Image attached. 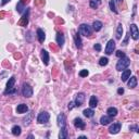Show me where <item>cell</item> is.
Segmentation results:
<instances>
[{"mask_svg": "<svg viewBox=\"0 0 139 139\" xmlns=\"http://www.w3.org/2000/svg\"><path fill=\"white\" fill-rule=\"evenodd\" d=\"M130 64V60L129 58L127 57H123V58H120V60L117 61V64H116V70L117 71H124L125 69H127Z\"/></svg>", "mask_w": 139, "mask_h": 139, "instance_id": "cell-1", "label": "cell"}, {"mask_svg": "<svg viewBox=\"0 0 139 139\" xmlns=\"http://www.w3.org/2000/svg\"><path fill=\"white\" fill-rule=\"evenodd\" d=\"M78 33H80L81 35H84V36H90L92 33V28L90 27L88 24H82V25L80 26V28H78Z\"/></svg>", "mask_w": 139, "mask_h": 139, "instance_id": "cell-2", "label": "cell"}, {"mask_svg": "<svg viewBox=\"0 0 139 139\" xmlns=\"http://www.w3.org/2000/svg\"><path fill=\"white\" fill-rule=\"evenodd\" d=\"M50 118V115H49V113L46 112V111H43V112H40L38 114V116H37V122L39 124H46L48 121H49Z\"/></svg>", "mask_w": 139, "mask_h": 139, "instance_id": "cell-3", "label": "cell"}, {"mask_svg": "<svg viewBox=\"0 0 139 139\" xmlns=\"http://www.w3.org/2000/svg\"><path fill=\"white\" fill-rule=\"evenodd\" d=\"M22 95L26 98H29V97L33 96V88L31 87L29 84H24L23 85V88H22Z\"/></svg>", "mask_w": 139, "mask_h": 139, "instance_id": "cell-4", "label": "cell"}, {"mask_svg": "<svg viewBox=\"0 0 139 139\" xmlns=\"http://www.w3.org/2000/svg\"><path fill=\"white\" fill-rule=\"evenodd\" d=\"M130 35H131V37L134 40H138L139 38V31H138V27L136 24H130Z\"/></svg>", "mask_w": 139, "mask_h": 139, "instance_id": "cell-5", "label": "cell"}, {"mask_svg": "<svg viewBox=\"0 0 139 139\" xmlns=\"http://www.w3.org/2000/svg\"><path fill=\"white\" fill-rule=\"evenodd\" d=\"M28 16H29V9H26V13L21 17V20L17 22V24H19L20 26H23V27L27 26V24H28Z\"/></svg>", "mask_w": 139, "mask_h": 139, "instance_id": "cell-6", "label": "cell"}, {"mask_svg": "<svg viewBox=\"0 0 139 139\" xmlns=\"http://www.w3.org/2000/svg\"><path fill=\"white\" fill-rule=\"evenodd\" d=\"M114 50H115V41H114L113 39H111V40H109L108 44H107L105 53L107 54H112Z\"/></svg>", "mask_w": 139, "mask_h": 139, "instance_id": "cell-7", "label": "cell"}, {"mask_svg": "<svg viewBox=\"0 0 139 139\" xmlns=\"http://www.w3.org/2000/svg\"><path fill=\"white\" fill-rule=\"evenodd\" d=\"M84 101H85V94L78 92L76 95V98H75V101H74L75 107H81L84 103Z\"/></svg>", "mask_w": 139, "mask_h": 139, "instance_id": "cell-8", "label": "cell"}, {"mask_svg": "<svg viewBox=\"0 0 139 139\" xmlns=\"http://www.w3.org/2000/svg\"><path fill=\"white\" fill-rule=\"evenodd\" d=\"M57 122H58V126L60 128H63L66 126V118H65V115L64 114H59L58 117H57Z\"/></svg>", "mask_w": 139, "mask_h": 139, "instance_id": "cell-9", "label": "cell"}, {"mask_svg": "<svg viewBox=\"0 0 139 139\" xmlns=\"http://www.w3.org/2000/svg\"><path fill=\"white\" fill-rule=\"evenodd\" d=\"M120 130H121V123H114L113 125L110 126V128H109L110 134H117Z\"/></svg>", "mask_w": 139, "mask_h": 139, "instance_id": "cell-10", "label": "cell"}, {"mask_svg": "<svg viewBox=\"0 0 139 139\" xmlns=\"http://www.w3.org/2000/svg\"><path fill=\"white\" fill-rule=\"evenodd\" d=\"M41 60H43L45 65L49 64V53L47 50H41Z\"/></svg>", "mask_w": 139, "mask_h": 139, "instance_id": "cell-11", "label": "cell"}, {"mask_svg": "<svg viewBox=\"0 0 139 139\" xmlns=\"http://www.w3.org/2000/svg\"><path fill=\"white\" fill-rule=\"evenodd\" d=\"M74 125H75L76 128H80V129H84V128H85V123H84L83 120L80 118V117H77V118L74 120Z\"/></svg>", "mask_w": 139, "mask_h": 139, "instance_id": "cell-12", "label": "cell"}, {"mask_svg": "<svg viewBox=\"0 0 139 139\" xmlns=\"http://www.w3.org/2000/svg\"><path fill=\"white\" fill-rule=\"evenodd\" d=\"M27 111H28V107H27L26 104H24V103L19 104V105H17V108H16V112H17V113H20V114H22V113H26Z\"/></svg>", "mask_w": 139, "mask_h": 139, "instance_id": "cell-13", "label": "cell"}, {"mask_svg": "<svg viewBox=\"0 0 139 139\" xmlns=\"http://www.w3.org/2000/svg\"><path fill=\"white\" fill-rule=\"evenodd\" d=\"M130 73H131V71L128 70V69H125L123 71V73H122V82H127V80L130 77Z\"/></svg>", "mask_w": 139, "mask_h": 139, "instance_id": "cell-14", "label": "cell"}, {"mask_svg": "<svg viewBox=\"0 0 139 139\" xmlns=\"http://www.w3.org/2000/svg\"><path fill=\"white\" fill-rule=\"evenodd\" d=\"M64 36H63V34H61V33H58L57 34V44H58V46L59 47H62L63 45H64Z\"/></svg>", "mask_w": 139, "mask_h": 139, "instance_id": "cell-15", "label": "cell"}, {"mask_svg": "<svg viewBox=\"0 0 139 139\" xmlns=\"http://www.w3.org/2000/svg\"><path fill=\"white\" fill-rule=\"evenodd\" d=\"M127 85L129 88H135L137 86V77L136 76H131L129 77V81L127 83Z\"/></svg>", "mask_w": 139, "mask_h": 139, "instance_id": "cell-16", "label": "cell"}, {"mask_svg": "<svg viewBox=\"0 0 139 139\" xmlns=\"http://www.w3.org/2000/svg\"><path fill=\"white\" fill-rule=\"evenodd\" d=\"M112 116H109V115H105V116H102L100 118V123L102 125H108V124H110L112 122Z\"/></svg>", "mask_w": 139, "mask_h": 139, "instance_id": "cell-17", "label": "cell"}, {"mask_svg": "<svg viewBox=\"0 0 139 139\" xmlns=\"http://www.w3.org/2000/svg\"><path fill=\"white\" fill-rule=\"evenodd\" d=\"M37 37H38L39 43H44V41H45L46 35H45L44 31H43V29H41V28H38V29H37Z\"/></svg>", "mask_w": 139, "mask_h": 139, "instance_id": "cell-18", "label": "cell"}, {"mask_svg": "<svg viewBox=\"0 0 139 139\" xmlns=\"http://www.w3.org/2000/svg\"><path fill=\"white\" fill-rule=\"evenodd\" d=\"M107 113H108V115L109 116H116L117 115V109L116 108H114V107H111V108H109L108 110H107Z\"/></svg>", "mask_w": 139, "mask_h": 139, "instance_id": "cell-19", "label": "cell"}, {"mask_svg": "<svg viewBox=\"0 0 139 139\" xmlns=\"http://www.w3.org/2000/svg\"><path fill=\"white\" fill-rule=\"evenodd\" d=\"M97 104H98V99H97L96 96H91L90 97V100H89V107L94 109L97 107Z\"/></svg>", "mask_w": 139, "mask_h": 139, "instance_id": "cell-20", "label": "cell"}, {"mask_svg": "<svg viewBox=\"0 0 139 139\" xmlns=\"http://www.w3.org/2000/svg\"><path fill=\"white\" fill-rule=\"evenodd\" d=\"M21 126H19V125H14L13 127H12V129H11V131H12V134H13L14 136H20L21 135Z\"/></svg>", "mask_w": 139, "mask_h": 139, "instance_id": "cell-21", "label": "cell"}, {"mask_svg": "<svg viewBox=\"0 0 139 139\" xmlns=\"http://www.w3.org/2000/svg\"><path fill=\"white\" fill-rule=\"evenodd\" d=\"M102 26H103V24H102V22H100V21H95L94 24H92V27H94V29L96 32L101 31Z\"/></svg>", "mask_w": 139, "mask_h": 139, "instance_id": "cell-22", "label": "cell"}, {"mask_svg": "<svg viewBox=\"0 0 139 139\" xmlns=\"http://www.w3.org/2000/svg\"><path fill=\"white\" fill-rule=\"evenodd\" d=\"M74 40H75V44H76V47L78 49L82 48V39H81V36H80V33H77L75 36H74Z\"/></svg>", "mask_w": 139, "mask_h": 139, "instance_id": "cell-23", "label": "cell"}, {"mask_svg": "<svg viewBox=\"0 0 139 139\" xmlns=\"http://www.w3.org/2000/svg\"><path fill=\"white\" fill-rule=\"evenodd\" d=\"M122 34H123V25H122V24H118V25H117V29H116V35H115L116 39H121V38H122Z\"/></svg>", "mask_w": 139, "mask_h": 139, "instance_id": "cell-24", "label": "cell"}, {"mask_svg": "<svg viewBox=\"0 0 139 139\" xmlns=\"http://www.w3.org/2000/svg\"><path fill=\"white\" fill-rule=\"evenodd\" d=\"M83 113H84V115H85L86 117H92L95 115V112H94V110L91 108L90 109H85V110L83 111Z\"/></svg>", "mask_w": 139, "mask_h": 139, "instance_id": "cell-25", "label": "cell"}, {"mask_svg": "<svg viewBox=\"0 0 139 139\" xmlns=\"http://www.w3.org/2000/svg\"><path fill=\"white\" fill-rule=\"evenodd\" d=\"M101 4V0H90L89 1V5L92 9H97Z\"/></svg>", "mask_w": 139, "mask_h": 139, "instance_id": "cell-26", "label": "cell"}, {"mask_svg": "<svg viewBox=\"0 0 139 139\" xmlns=\"http://www.w3.org/2000/svg\"><path fill=\"white\" fill-rule=\"evenodd\" d=\"M69 137V134H68V130H66L65 127L61 128V131H60V134H59V138L60 139H66Z\"/></svg>", "mask_w": 139, "mask_h": 139, "instance_id": "cell-27", "label": "cell"}, {"mask_svg": "<svg viewBox=\"0 0 139 139\" xmlns=\"http://www.w3.org/2000/svg\"><path fill=\"white\" fill-rule=\"evenodd\" d=\"M14 84H15V77L12 76L11 78H9V81H8V83H7V89L13 88V87H14Z\"/></svg>", "mask_w": 139, "mask_h": 139, "instance_id": "cell-28", "label": "cell"}, {"mask_svg": "<svg viewBox=\"0 0 139 139\" xmlns=\"http://www.w3.org/2000/svg\"><path fill=\"white\" fill-rule=\"evenodd\" d=\"M24 9H25V4H23L21 1L16 4V11L19 12V13H22V12L24 11Z\"/></svg>", "mask_w": 139, "mask_h": 139, "instance_id": "cell-29", "label": "cell"}, {"mask_svg": "<svg viewBox=\"0 0 139 139\" xmlns=\"http://www.w3.org/2000/svg\"><path fill=\"white\" fill-rule=\"evenodd\" d=\"M109 5H110V9H111L112 12H114V13H117V10H116L115 2H114V0H110V2H109Z\"/></svg>", "mask_w": 139, "mask_h": 139, "instance_id": "cell-30", "label": "cell"}, {"mask_svg": "<svg viewBox=\"0 0 139 139\" xmlns=\"http://www.w3.org/2000/svg\"><path fill=\"white\" fill-rule=\"evenodd\" d=\"M17 92V90L13 87V88H10V89H5L4 90V95H15Z\"/></svg>", "mask_w": 139, "mask_h": 139, "instance_id": "cell-31", "label": "cell"}, {"mask_svg": "<svg viewBox=\"0 0 139 139\" xmlns=\"http://www.w3.org/2000/svg\"><path fill=\"white\" fill-rule=\"evenodd\" d=\"M108 62H109L108 58H104V57H102V58L100 59V61H99V64H100L101 66H105V65L108 64Z\"/></svg>", "mask_w": 139, "mask_h": 139, "instance_id": "cell-32", "label": "cell"}, {"mask_svg": "<svg viewBox=\"0 0 139 139\" xmlns=\"http://www.w3.org/2000/svg\"><path fill=\"white\" fill-rule=\"evenodd\" d=\"M88 74H89V72L87 70H82L80 72V76L81 77H86V76H88Z\"/></svg>", "mask_w": 139, "mask_h": 139, "instance_id": "cell-33", "label": "cell"}, {"mask_svg": "<svg viewBox=\"0 0 139 139\" xmlns=\"http://www.w3.org/2000/svg\"><path fill=\"white\" fill-rule=\"evenodd\" d=\"M116 57H118V58H123V57H125V52L121 51V50L116 51Z\"/></svg>", "mask_w": 139, "mask_h": 139, "instance_id": "cell-34", "label": "cell"}, {"mask_svg": "<svg viewBox=\"0 0 139 139\" xmlns=\"http://www.w3.org/2000/svg\"><path fill=\"white\" fill-rule=\"evenodd\" d=\"M35 4L36 5H44L45 4V1H44V0H36Z\"/></svg>", "mask_w": 139, "mask_h": 139, "instance_id": "cell-35", "label": "cell"}, {"mask_svg": "<svg viewBox=\"0 0 139 139\" xmlns=\"http://www.w3.org/2000/svg\"><path fill=\"white\" fill-rule=\"evenodd\" d=\"M94 48H95V50H97V51H101V46H100V44H96L95 46H94Z\"/></svg>", "mask_w": 139, "mask_h": 139, "instance_id": "cell-36", "label": "cell"}, {"mask_svg": "<svg viewBox=\"0 0 139 139\" xmlns=\"http://www.w3.org/2000/svg\"><path fill=\"white\" fill-rule=\"evenodd\" d=\"M75 107V103H74V102H70V103H69V109H70V110H72V109H73Z\"/></svg>", "mask_w": 139, "mask_h": 139, "instance_id": "cell-37", "label": "cell"}, {"mask_svg": "<svg viewBox=\"0 0 139 139\" xmlns=\"http://www.w3.org/2000/svg\"><path fill=\"white\" fill-rule=\"evenodd\" d=\"M117 94H118V95H123V94H124V89H123V88H118V89H117Z\"/></svg>", "mask_w": 139, "mask_h": 139, "instance_id": "cell-38", "label": "cell"}, {"mask_svg": "<svg viewBox=\"0 0 139 139\" xmlns=\"http://www.w3.org/2000/svg\"><path fill=\"white\" fill-rule=\"evenodd\" d=\"M128 38H129V34L126 36V38H125V40H124V44L123 45H127V41H128Z\"/></svg>", "mask_w": 139, "mask_h": 139, "instance_id": "cell-39", "label": "cell"}, {"mask_svg": "<svg viewBox=\"0 0 139 139\" xmlns=\"http://www.w3.org/2000/svg\"><path fill=\"white\" fill-rule=\"evenodd\" d=\"M29 1H31V0H21V2L23 4H27V3H29Z\"/></svg>", "mask_w": 139, "mask_h": 139, "instance_id": "cell-40", "label": "cell"}, {"mask_svg": "<svg viewBox=\"0 0 139 139\" xmlns=\"http://www.w3.org/2000/svg\"><path fill=\"white\" fill-rule=\"evenodd\" d=\"M14 58H15V59H20V58H21V54H20V53H15V54H14Z\"/></svg>", "mask_w": 139, "mask_h": 139, "instance_id": "cell-41", "label": "cell"}, {"mask_svg": "<svg viewBox=\"0 0 139 139\" xmlns=\"http://www.w3.org/2000/svg\"><path fill=\"white\" fill-rule=\"evenodd\" d=\"M9 1H10V0H2V2H1V3H2V5H4V4H7Z\"/></svg>", "mask_w": 139, "mask_h": 139, "instance_id": "cell-42", "label": "cell"}, {"mask_svg": "<svg viewBox=\"0 0 139 139\" xmlns=\"http://www.w3.org/2000/svg\"><path fill=\"white\" fill-rule=\"evenodd\" d=\"M57 23H61V24H63V23H64V21H63V20H60V19H59V20H57Z\"/></svg>", "mask_w": 139, "mask_h": 139, "instance_id": "cell-43", "label": "cell"}, {"mask_svg": "<svg viewBox=\"0 0 139 139\" xmlns=\"http://www.w3.org/2000/svg\"><path fill=\"white\" fill-rule=\"evenodd\" d=\"M3 15H4V12H1L0 13V19H3Z\"/></svg>", "mask_w": 139, "mask_h": 139, "instance_id": "cell-44", "label": "cell"}, {"mask_svg": "<svg viewBox=\"0 0 139 139\" xmlns=\"http://www.w3.org/2000/svg\"><path fill=\"white\" fill-rule=\"evenodd\" d=\"M116 1H118V2H122V1H123V0H116Z\"/></svg>", "mask_w": 139, "mask_h": 139, "instance_id": "cell-45", "label": "cell"}]
</instances>
